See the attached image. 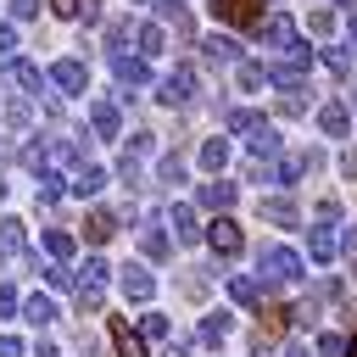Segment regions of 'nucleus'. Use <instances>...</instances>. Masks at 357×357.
<instances>
[{
	"instance_id": "obj_32",
	"label": "nucleus",
	"mask_w": 357,
	"mask_h": 357,
	"mask_svg": "<svg viewBox=\"0 0 357 357\" xmlns=\"http://www.w3.org/2000/svg\"><path fill=\"white\" fill-rule=\"evenodd\" d=\"M139 56H145V61H151V56H162V28H156V22H145V28H139Z\"/></svg>"
},
{
	"instance_id": "obj_17",
	"label": "nucleus",
	"mask_w": 357,
	"mask_h": 357,
	"mask_svg": "<svg viewBox=\"0 0 357 357\" xmlns=\"http://www.w3.org/2000/svg\"><path fill=\"white\" fill-rule=\"evenodd\" d=\"M201 167H206V173H223V167H229V139H223V134H212V139L201 145Z\"/></svg>"
},
{
	"instance_id": "obj_45",
	"label": "nucleus",
	"mask_w": 357,
	"mask_h": 357,
	"mask_svg": "<svg viewBox=\"0 0 357 357\" xmlns=\"http://www.w3.org/2000/svg\"><path fill=\"white\" fill-rule=\"evenodd\" d=\"M340 251H346V257H357V229H346V234H340Z\"/></svg>"
},
{
	"instance_id": "obj_34",
	"label": "nucleus",
	"mask_w": 357,
	"mask_h": 357,
	"mask_svg": "<svg viewBox=\"0 0 357 357\" xmlns=\"http://www.w3.org/2000/svg\"><path fill=\"white\" fill-rule=\"evenodd\" d=\"M139 335H145V340H167V318H162V312H145V318H139Z\"/></svg>"
},
{
	"instance_id": "obj_21",
	"label": "nucleus",
	"mask_w": 357,
	"mask_h": 357,
	"mask_svg": "<svg viewBox=\"0 0 357 357\" xmlns=\"http://www.w3.org/2000/svg\"><path fill=\"white\" fill-rule=\"evenodd\" d=\"M22 245H28V234H22V223H17V218H0V262H6V257H17Z\"/></svg>"
},
{
	"instance_id": "obj_12",
	"label": "nucleus",
	"mask_w": 357,
	"mask_h": 357,
	"mask_svg": "<svg viewBox=\"0 0 357 357\" xmlns=\"http://www.w3.org/2000/svg\"><path fill=\"white\" fill-rule=\"evenodd\" d=\"M89 128H95L100 139H112V134L123 128V112H117L112 100H95V106H89Z\"/></svg>"
},
{
	"instance_id": "obj_14",
	"label": "nucleus",
	"mask_w": 357,
	"mask_h": 357,
	"mask_svg": "<svg viewBox=\"0 0 357 357\" xmlns=\"http://www.w3.org/2000/svg\"><path fill=\"white\" fill-rule=\"evenodd\" d=\"M112 229H117V218H112L106 206H95V212L84 218V240H89V245H106V240H112Z\"/></svg>"
},
{
	"instance_id": "obj_25",
	"label": "nucleus",
	"mask_w": 357,
	"mask_h": 357,
	"mask_svg": "<svg viewBox=\"0 0 357 357\" xmlns=\"http://www.w3.org/2000/svg\"><path fill=\"white\" fill-rule=\"evenodd\" d=\"M45 257H50V262H67V257H73V234H67V229H45Z\"/></svg>"
},
{
	"instance_id": "obj_4",
	"label": "nucleus",
	"mask_w": 357,
	"mask_h": 357,
	"mask_svg": "<svg viewBox=\"0 0 357 357\" xmlns=\"http://www.w3.org/2000/svg\"><path fill=\"white\" fill-rule=\"evenodd\" d=\"M190 95H195V73H190V67H173V73L156 84V100H162V106H184Z\"/></svg>"
},
{
	"instance_id": "obj_9",
	"label": "nucleus",
	"mask_w": 357,
	"mask_h": 357,
	"mask_svg": "<svg viewBox=\"0 0 357 357\" xmlns=\"http://www.w3.org/2000/svg\"><path fill=\"white\" fill-rule=\"evenodd\" d=\"M257 28H262V39H268V45L279 50V56L301 45V39H296V22H290V17H268V22H257Z\"/></svg>"
},
{
	"instance_id": "obj_47",
	"label": "nucleus",
	"mask_w": 357,
	"mask_h": 357,
	"mask_svg": "<svg viewBox=\"0 0 357 357\" xmlns=\"http://www.w3.org/2000/svg\"><path fill=\"white\" fill-rule=\"evenodd\" d=\"M17 45V33H11V22H0V50H11Z\"/></svg>"
},
{
	"instance_id": "obj_38",
	"label": "nucleus",
	"mask_w": 357,
	"mask_h": 357,
	"mask_svg": "<svg viewBox=\"0 0 357 357\" xmlns=\"http://www.w3.org/2000/svg\"><path fill=\"white\" fill-rule=\"evenodd\" d=\"M156 178H162V184H184V162H178V156H162Z\"/></svg>"
},
{
	"instance_id": "obj_33",
	"label": "nucleus",
	"mask_w": 357,
	"mask_h": 357,
	"mask_svg": "<svg viewBox=\"0 0 357 357\" xmlns=\"http://www.w3.org/2000/svg\"><path fill=\"white\" fill-rule=\"evenodd\" d=\"M11 84H22V89H39L45 78H39V67H33V61H11Z\"/></svg>"
},
{
	"instance_id": "obj_8",
	"label": "nucleus",
	"mask_w": 357,
	"mask_h": 357,
	"mask_svg": "<svg viewBox=\"0 0 357 357\" xmlns=\"http://www.w3.org/2000/svg\"><path fill=\"white\" fill-rule=\"evenodd\" d=\"M117 284H123V296H128V301H151V290H156L151 268H139V262H128V268L117 273Z\"/></svg>"
},
{
	"instance_id": "obj_30",
	"label": "nucleus",
	"mask_w": 357,
	"mask_h": 357,
	"mask_svg": "<svg viewBox=\"0 0 357 357\" xmlns=\"http://www.w3.org/2000/svg\"><path fill=\"white\" fill-rule=\"evenodd\" d=\"M100 184H106V173H100V167H89V162L73 173V195H95Z\"/></svg>"
},
{
	"instance_id": "obj_11",
	"label": "nucleus",
	"mask_w": 357,
	"mask_h": 357,
	"mask_svg": "<svg viewBox=\"0 0 357 357\" xmlns=\"http://www.w3.org/2000/svg\"><path fill=\"white\" fill-rule=\"evenodd\" d=\"M112 73H117V84H128V89L151 84V67H145L139 56H112Z\"/></svg>"
},
{
	"instance_id": "obj_35",
	"label": "nucleus",
	"mask_w": 357,
	"mask_h": 357,
	"mask_svg": "<svg viewBox=\"0 0 357 357\" xmlns=\"http://www.w3.org/2000/svg\"><path fill=\"white\" fill-rule=\"evenodd\" d=\"M151 6H156L162 17H173V22H178V33H190V17H184V0H151Z\"/></svg>"
},
{
	"instance_id": "obj_29",
	"label": "nucleus",
	"mask_w": 357,
	"mask_h": 357,
	"mask_svg": "<svg viewBox=\"0 0 357 357\" xmlns=\"http://www.w3.org/2000/svg\"><path fill=\"white\" fill-rule=\"evenodd\" d=\"M262 123H268V117H262V112H251V106H240V112H229V128H234V134H245V139H251V134H257Z\"/></svg>"
},
{
	"instance_id": "obj_10",
	"label": "nucleus",
	"mask_w": 357,
	"mask_h": 357,
	"mask_svg": "<svg viewBox=\"0 0 357 357\" xmlns=\"http://www.w3.org/2000/svg\"><path fill=\"white\" fill-rule=\"evenodd\" d=\"M229 296H234L240 307H262V296H268V279H251V273H234V279H229Z\"/></svg>"
},
{
	"instance_id": "obj_23",
	"label": "nucleus",
	"mask_w": 357,
	"mask_h": 357,
	"mask_svg": "<svg viewBox=\"0 0 357 357\" xmlns=\"http://www.w3.org/2000/svg\"><path fill=\"white\" fill-rule=\"evenodd\" d=\"M318 128H324V134H346V128H351V117H346V106H340V100H329V106H318Z\"/></svg>"
},
{
	"instance_id": "obj_18",
	"label": "nucleus",
	"mask_w": 357,
	"mask_h": 357,
	"mask_svg": "<svg viewBox=\"0 0 357 357\" xmlns=\"http://www.w3.org/2000/svg\"><path fill=\"white\" fill-rule=\"evenodd\" d=\"M201 206H212V212L234 206V184H229V178H212V184H201Z\"/></svg>"
},
{
	"instance_id": "obj_15",
	"label": "nucleus",
	"mask_w": 357,
	"mask_h": 357,
	"mask_svg": "<svg viewBox=\"0 0 357 357\" xmlns=\"http://www.w3.org/2000/svg\"><path fill=\"white\" fill-rule=\"evenodd\" d=\"M262 223H279V229H296V201H279V195H268L262 206Z\"/></svg>"
},
{
	"instance_id": "obj_1",
	"label": "nucleus",
	"mask_w": 357,
	"mask_h": 357,
	"mask_svg": "<svg viewBox=\"0 0 357 357\" xmlns=\"http://www.w3.org/2000/svg\"><path fill=\"white\" fill-rule=\"evenodd\" d=\"M100 296H106V262H100V257H89L84 268H73V301H78L84 312H95V307H100Z\"/></svg>"
},
{
	"instance_id": "obj_41",
	"label": "nucleus",
	"mask_w": 357,
	"mask_h": 357,
	"mask_svg": "<svg viewBox=\"0 0 357 357\" xmlns=\"http://www.w3.org/2000/svg\"><path fill=\"white\" fill-rule=\"evenodd\" d=\"M39 11V0H11V22H28Z\"/></svg>"
},
{
	"instance_id": "obj_39",
	"label": "nucleus",
	"mask_w": 357,
	"mask_h": 357,
	"mask_svg": "<svg viewBox=\"0 0 357 357\" xmlns=\"http://www.w3.org/2000/svg\"><path fill=\"white\" fill-rule=\"evenodd\" d=\"M351 351V340H340V335H318V357H346Z\"/></svg>"
},
{
	"instance_id": "obj_6",
	"label": "nucleus",
	"mask_w": 357,
	"mask_h": 357,
	"mask_svg": "<svg viewBox=\"0 0 357 357\" xmlns=\"http://www.w3.org/2000/svg\"><path fill=\"white\" fill-rule=\"evenodd\" d=\"M212 11L234 28H257L262 22V0H212Z\"/></svg>"
},
{
	"instance_id": "obj_22",
	"label": "nucleus",
	"mask_w": 357,
	"mask_h": 357,
	"mask_svg": "<svg viewBox=\"0 0 357 357\" xmlns=\"http://www.w3.org/2000/svg\"><path fill=\"white\" fill-rule=\"evenodd\" d=\"M128 33H134V22H128V17H112V22H106V50H112V56H128Z\"/></svg>"
},
{
	"instance_id": "obj_52",
	"label": "nucleus",
	"mask_w": 357,
	"mask_h": 357,
	"mask_svg": "<svg viewBox=\"0 0 357 357\" xmlns=\"http://www.w3.org/2000/svg\"><path fill=\"white\" fill-rule=\"evenodd\" d=\"M0 201H6V178H0Z\"/></svg>"
},
{
	"instance_id": "obj_7",
	"label": "nucleus",
	"mask_w": 357,
	"mask_h": 357,
	"mask_svg": "<svg viewBox=\"0 0 357 357\" xmlns=\"http://www.w3.org/2000/svg\"><path fill=\"white\" fill-rule=\"evenodd\" d=\"M106 335H112L117 357H145V335H139V329H128V318H106Z\"/></svg>"
},
{
	"instance_id": "obj_2",
	"label": "nucleus",
	"mask_w": 357,
	"mask_h": 357,
	"mask_svg": "<svg viewBox=\"0 0 357 357\" xmlns=\"http://www.w3.org/2000/svg\"><path fill=\"white\" fill-rule=\"evenodd\" d=\"M262 279L268 284H301V257L290 245H268L262 251Z\"/></svg>"
},
{
	"instance_id": "obj_27",
	"label": "nucleus",
	"mask_w": 357,
	"mask_h": 357,
	"mask_svg": "<svg viewBox=\"0 0 357 357\" xmlns=\"http://www.w3.org/2000/svg\"><path fill=\"white\" fill-rule=\"evenodd\" d=\"M234 84H240V89H262V84H268V67H257V61H234Z\"/></svg>"
},
{
	"instance_id": "obj_51",
	"label": "nucleus",
	"mask_w": 357,
	"mask_h": 357,
	"mask_svg": "<svg viewBox=\"0 0 357 357\" xmlns=\"http://www.w3.org/2000/svg\"><path fill=\"white\" fill-rule=\"evenodd\" d=\"M346 357H357V335H351V351H346Z\"/></svg>"
},
{
	"instance_id": "obj_5",
	"label": "nucleus",
	"mask_w": 357,
	"mask_h": 357,
	"mask_svg": "<svg viewBox=\"0 0 357 357\" xmlns=\"http://www.w3.org/2000/svg\"><path fill=\"white\" fill-rule=\"evenodd\" d=\"M206 245H212L218 257H240V223H234V218H212V223H206Z\"/></svg>"
},
{
	"instance_id": "obj_36",
	"label": "nucleus",
	"mask_w": 357,
	"mask_h": 357,
	"mask_svg": "<svg viewBox=\"0 0 357 357\" xmlns=\"http://www.w3.org/2000/svg\"><path fill=\"white\" fill-rule=\"evenodd\" d=\"M307 33H318V39H329V33H335V17H329V11L318 6V11L307 17Z\"/></svg>"
},
{
	"instance_id": "obj_46",
	"label": "nucleus",
	"mask_w": 357,
	"mask_h": 357,
	"mask_svg": "<svg viewBox=\"0 0 357 357\" xmlns=\"http://www.w3.org/2000/svg\"><path fill=\"white\" fill-rule=\"evenodd\" d=\"M162 357H190V346H184V340H167V346H162Z\"/></svg>"
},
{
	"instance_id": "obj_20",
	"label": "nucleus",
	"mask_w": 357,
	"mask_h": 357,
	"mask_svg": "<svg viewBox=\"0 0 357 357\" xmlns=\"http://www.w3.org/2000/svg\"><path fill=\"white\" fill-rule=\"evenodd\" d=\"M229 324H234L229 312H206V318H201V329H195V340H201V346H218V340L229 335Z\"/></svg>"
},
{
	"instance_id": "obj_13",
	"label": "nucleus",
	"mask_w": 357,
	"mask_h": 357,
	"mask_svg": "<svg viewBox=\"0 0 357 357\" xmlns=\"http://www.w3.org/2000/svg\"><path fill=\"white\" fill-rule=\"evenodd\" d=\"M335 245H340V240H335V223H329V218H324V223H312V234H307L312 262H329V257H335Z\"/></svg>"
},
{
	"instance_id": "obj_19",
	"label": "nucleus",
	"mask_w": 357,
	"mask_h": 357,
	"mask_svg": "<svg viewBox=\"0 0 357 357\" xmlns=\"http://www.w3.org/2000/svg\"><path fill=\"white\" fill-rule=\"evenodd\" d=\"M167 223H173V234H178V240H201V223H195V206H184V201H178V206L167 212Z\"/></svg>"
},
{
	"instance_id": "obj_31",
	"label": "nucleus",
	"mask_w": 357,
	"mask_h": 357,
	"mask_svg": "<svg viewBox=\"0 0 357 357\" xmlns=\"http://www.w3.org/2000/svg\"><path fill=\"white\" fill-rule=\"evenodd\" d=\"M273 151H279V134H273V128L262 123V128L251 134V162H262V156H273Z\"/></svg>"
},
{
	"instance_id": "obj_37",
	"label": "nucleus",
	"mask_w": 357,
	"mask_h": 357,
	"mask_svg": "<svg viewBox=\"0 0 357 357\" xmlns=\"http://www.w3.org/2000/svg\"><path fill=\"white\" fill-rule=\"evenodd\" d=\"M324 67H329V73H346V67H351V50H346V45H329V50H324Z\"/></svg>"
},
{
	"instance_id": "obj_40",
	"label": "nucleus",
	"mask_w": 357,
	"mask_h": 357,
	"mask_svg": "<svg viewBox=\"0 0 357 357\" xmlns=\"http://www.w3.org/2000/svg\"><path fill=\"white\" fill-rule=\"evenodd\" d=\"M17 307H22L17 301V284H0V318H17Z\"/></svg>"
},
{
	"instance_id": "obj_43",
	"label": "nucleus",
	"mask_w": 357,
	"mask_h": 357,
	"mask_svg": "<svg viewBox=\"0 0 357 357\" xmlns=\"http://www.w3.org/2000/svg\"><path fill=\"white\" fill-rule=\"evenodd\" d=\"M78 6H84V0H50V11H56V17H78Z\"/></svg>"
},
{
	"instance_id": "obj_3",
	"label": "nucleus",
	"mask_w": 357,
	"mask_h": 357,
	"mask_svg": "<svg viewBox=\"0 0 357 357\" xmlns=\"http://www.w3.org/2000/svg\"><path fill=\"white\" fill-rule=\"evenodd\" d=\"M50 84H56V95H84L89 73H84V61H78V56H61V61L50 67Z\"/></svg>"
},
{
	"instance_id": "obj_16",
	"label": "nucleus",
	"mask_w": 357,
	"mask_h": 357,
	"mask_svg": "<svg viewBox=\"0 0 357 357\" xmlns=\"http://www.w3.org/2000/svg\"><path fill=\"white\" fill-rule=\"evenodd\" d=\"M201 50H206V61H240V45H234L229 33H206Z\"/></svg>"
},
{
	"instance_id": "obj_50",
	"label": "nucleus",
	"mask_w": 357,
	"mask_h": 357,
	"mask_svg": "<svg viewBox=\"0 0 357 357\" xmlns=\"http://www.w3.org/2000/svg\"><path fill=\"white\" fill-rule=\"evenodd\" d=\"M351 39H357V11H351ZM351 50H357V45H351Z\"/></svg>"
},
{
	"instance_id": "obj_28",
	"label": "nucleus",
	"mask_w": 357,
	"mask_h": 357,
	"mask_svg": "<svg viewBox=\"0 0 357 357\" xmlns=\"http://www.w3.org/2000/svg\"><path fill=\"white\" fill-rule=\"evenodd\" d=\"M28 123H33V106L28 100H6V128L11 134H28Z\"/></svg>"
},
{
	"instance_id": "obj_42",
	"label": "nucleus",
	"mask_w": 357,
	"mask_h": 357,
	"mask_svg": "<svg viewBox=\"0 0 357 357\" xmlns=\"http://www.w3.org/2000/svg\"><path fill=\"white\" fill-rule=\"evenodd\" d=\"M0 357H28V351H22V340H17V335H0Z\"/></svg>"
},
{
	"instance_id": "obj_26",
	"label": "nucleus",
	"mask_w": 357,
	"mask_h": 357,
	"mask_svg": "<svg viewBox=\"0 0 357 357\" xmlns=\"http://www.w3.org/2000/svg\"><path fill=\"white\" fill-rule=\"evenodd\" d=\"M139 251H145V257H151V262H162V257H167V251H173V240H167V234H162V229H156V223H151V229H145V234H139Z\"/></svg>"
},
{
	"instance_id": "obj_24",
	"label": "nucleus",
	"mask_w": 357,
	"mask_h": 357,
	"mask_svg": "<svg viewBox=\"0 0 357 357\" xmlns=\"http://www.w3.org/2000/svg\"><path fill=\"white\" fill-rule=\"evenodd\" d=\"M22 318H28L33 329H45V324L56 318V301H50V296H28V301H22Z\"/></svg>"
},
{
	"instance_id": "obj_48",
	"label": "nucleus",
	"mask_w": 357,
	"mask_h": 357,
	"mask_svg": "<svg viewBox=\"0 0 357 357\" xmlns=\"http://www.w3.org/2000/svg\"><path fill=\"white\" fill-rule=\"evenodd\" d=\"M251 357H273V351H268V340H257V346H251Z\"/></svg>"
},
{
	"instance_id": "obj_44",
	"label": "nucleus",
	"mask_w": 357,
	"mask_h": 357,
	"mask_svg": "<svg viewBox=\"0 0 357 357\" xmlns=\"http://www.w3.org/2000/svg\"><path fill=\"white\" fill-rule=\"evenodd\" d=\"M340 173H346V178L357 173V151H340Z\"/></svg>"
},
{
	"instance_id": "obj_49",
	"label": "nucleus",
	"mask_w": 357,
	"mask_h": 357,
	"mask_svg": "<svg viewBox=\"0 0 357 357\" xmlns=\"http://www.w3.org/2000/svg\"><path fill=\"white\" fill-rule=\"evenodd\" d=\"M284 357H307V346H284Z\"/></svg>"
}]
</instances>
